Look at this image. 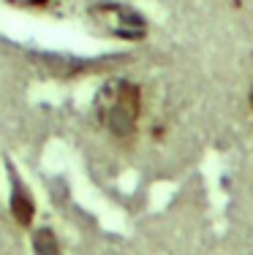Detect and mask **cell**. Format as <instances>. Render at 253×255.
I'll return each mask as SVG.
<instances>
[{"instance_id":"1","label":"cell","mask_w":253,"mask_h":255,"mask_svg":"<svg viewBox=\"0 0 253 255\" xmlns=\"http://www.w3.org/2000/svg\"><path fill=\"white\" fill-rule=\"evenodd\" d=\"M93 114L114 138L131 141L142 117V87L128 79H109L95 95Z\"/></svg>"},{"instance_id":"2","label":"cell","mask_w":253,"mask_h":255,"mask_svg":"<svg viewBox=\"0 0 253 255\" xmlns=\"http://www.w3.org/2000/svg\"><path fill=\"white\" fill-rule=\"evenodd\" d=\"M93 16L101 22L106 30H109L112 35H117V38H128V41H136V38H144V33H147V25H144V19L136 11L125 8V5H95Z\"/></svg>"},{"instance_id":"3","label":"cell","mask_w":253,"mask_h":255,"mask_svg":"<svg viewBox=\"0 0 253 255\" xmlns=\"http://www.w3.org/2000/svg\"><path fill=\"white\" fill-rule=\"evenodd\" d=\"M11 217L16 220V226L19 228H30L33 226V217H35V201L33 196L22 187V182L14 177V190H11Z\"/></svg>"},{"instance_id":"4","label":"cell","mask_w":253,"mask_h":255,"mask_svg":"<svg viewBox=\"0 0 253 255\" xmlns=\"http://www.w3.org/2000/svg\"><path fill=\"white\" fill-rule=\"evenodd\" d=\"M33 253L35 255H60V242L52 228H38L33 234Z\"/></svg>"},{"instance_id":"5","label":"cell","mask_w":253,"mask_h":255,"mask_svg":"<svg viewBox=\"0 0 253 255\" xmlns=\"http://www.w3.org/2000/svg\"><path fill=\"white\" fill-rule=\"evenodd\" d=\"M251 106H253V90H251Z\"/></svg>"}]
</instances>
